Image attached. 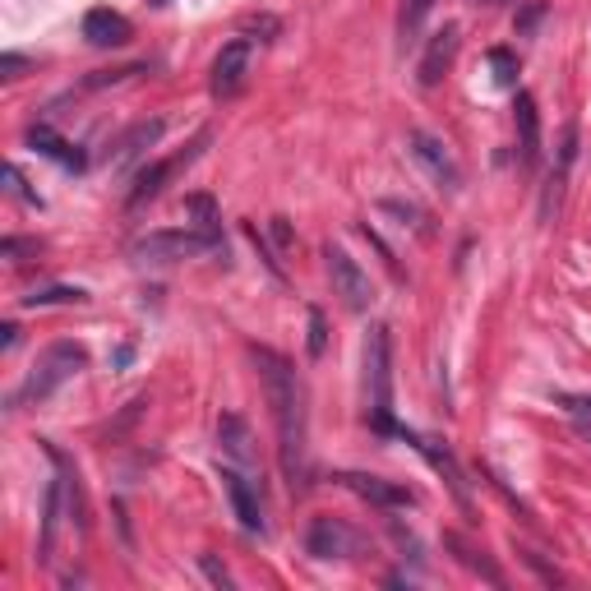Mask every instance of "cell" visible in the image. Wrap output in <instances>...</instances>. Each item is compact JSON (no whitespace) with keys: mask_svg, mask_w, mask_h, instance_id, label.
<instances>
[{"mask_svg":"<svg viewBox=\"0 0 591 591\" xmlns=\"http://www.w3.org/2000/svg\"><path fill=\"white\" fill-rule=\"evenodd\" d=\"M14 338H19V328H14V324L0 328V347H14Z\"/></svg>","mask_w":591,"mask_h":591,"instance_id":"cell-33","label":"cell"},{"mask_svg":"<svg viewBox=\"0 0 591 591\" xmlns=\"http://www.w3.org/2000/svg\"><path fill=\"white\" fill-rule=\"evenodd\" d=\"M134 37V24L125 14L107 10V5H97V10L84 14V42L88 47H125Z\"/></svg>","mask_w":591,"mask_h":591,"instance_id":"cell-16","label":"cell"},{"mask_svg":"<svg viewBox=\"0 0 591 591\" xmlns=\"http://www.w3.org/2000/svg\"><path fill=\"white\" fill-rule=\"evenodd\" d=\"M88 365L84 347H74V342H51L47 356L33 365V374L24 379V388L14 393V407H28V402H47L56 388L65 384V379H74V374Z\"/></svg>","mask_w":591,"mask_h":591,"instance_id":"cell-3","label":"cell"},{"mask_svg":"<svg viewBox=\"0 0 591 591\" xmlns=\"http://www.w3.org/2000/svg\"><path fill=\"white\" fill-rule=\"evenodd\" d=\"M278 19H273V14H254V19H245V33H264V42H273V37H278Z\"/></svg>","mask_w":591,"mask_h":591,"instance_id":"cell-28","label":"cell"},{"mask_svg":"<svg viewBox=\"0 0 591 591\" xmlns=\"http://www.w3.org/2000/svg\"><path fill=\"white\" fill-rule=\"evenodd\" d=\"M47 458L56 462V471H61V485H65V499H70V513L79 527H88V504H84V485H79V471L70 467V458H65L61 448L47 444Z\"/></svg>","mask_w":591,"mask_h":591,"instance_id":"cell-20","label":"cell"},{"mask_svg":"<svg viewBox=\"0 0 591 591\" xmlns=\"http://www.w3.org/2000/svg\"><path fill=\"white\" fill-rule=\"evenodd\" d=\"M222 485H227V499L236 508V518L250 536H264V508H259V495H254V481L241 476L236 467H222Z\"/></svg>","mask_w":591,"mask_h":591,"instance_id":"cell-13","label":"cell"},{"mask_svg":"<svg viewBox=\"0 0 591 591\" xmlns=\"http://www.w3.org/2000/svg\"><path fill=\"white\" fill-rule=\"evenodd\" d=\"M365 384H370V425L379 435H402V425H393V342H388V328H370V338H365Z\"/></svg>","mask_w":591,"mask_h":591,"instance_id":"cell-2","label":"cell"},{"mask_svg":"<svg viewBox=\"0 0 591 591\" xmlns=\"http://www.w3.org/2000/svg\"><path fill=\"white\" fill-rule=\"evenodd\" d=\"M88 291L84 287H42L24 296V310H47V305H84Z\"/></svg>","mask_w":591,"mask_h":591,"instance_id":"cell-22","label":"cell"},{"mask_svg":"<svg viewBox=\"0 0 591 591\" xmlns=\"http://www.w3.org/2000/svg\"><path fill=\"white\" fill-rule=\"evenodd\" d=\"M28 148H37V153H42V157H51V162H61L65 171H84V167H88L84 148H79V144H70L65 134H56L47 121L28 125Z\"/></svg>","mask_w":591,"mask_h":591,"instance_id":"cell-15","label":"cell"},{"mask_svg":"<svg viewBox=\"0 0 591 591\" xmlns=\"http://www.w3.org/2000/svg\"><path fill=\"white\" fill-rule=\"evenodd\" d=\"M185 213H190V227L199 231V236H208V241L218 245L222 259H227V241H222V213H218V204H213V194L194 190L190 199H185Z\"/></svg>","mask_w":591,"mask_h":591,"instance_id":"cell-18","label":"cell"},{"mask_svg":"<svg viewBox=\"0 0 591 591\" xmlns=\"http://www.w3.org/2000/svg\"><path fill=\"white\" fill-rule=\"evenodd\" d=\"M273 241H278L282 250L291 245V227H287V218H273Z\"/></svg>","mask_w":591,"mask_h":591,"instance_id":"cell-32","label":"cell"},{"mask_svg":"<svg viewBox=\"0 0 591 591\" xmlns=\"http://www.w3.org/2000/svg\"><path fill=\"white\" fill-rule=\"evenodd\" d=\"M361 531L347 527L342 518H314L310 531H305V550L314 559H351L361 555Z\"/></svg>","mask_w":591,"mask_h":591,"instance_id":"cell-7","label":"cell"},{"mask_svg":"<svg viewBox=\"0 0 591 591\" xmlns=\"http://www.w3.org/2000/svg\"><path fill=\"white\" fill-rule=\"evenodd\" d=\"M338 485L356 490L365 504H379V508H411L416 504V495H411L407 485H393V481H384V476H365V471H342Z\"/></svg>","mask_w":591,"mask_h":591,"instance_id":"cell-11","label":"cell"},{"mask_svg":"<svg viewBox=\"0 0 591 591\" xmlns=\"http://www.w3.org/2000/svg\"><path fill=\"white\" fill-rule=\"evenodd\" d=\"M199 568L208 573V582H213V587H231V573H227V568H222L213 555H199Z\"/></svg>","mask_w":591,"mask_h":591,"instance_id":"cell-29","label":"cell"},{"mask_svg":"<svg viewBox=\"0 0 591 591\" xmlns=\"http://www.w3.org/2000/svg\"><path fill=\"white\" fill-rule=\"evenodd\" d=\"M324 264H328V278H333V291L342 296V305L356 314H365L374 305V287H370V273H365L356 259H351L342 245H324Z\"/></svg>","mask_w":591,"mask_h":591,"instance_id":"cell-4","label":"cell"},{"mask_svg":"<svg viewBox=\"0 0 591 591\" xmlns=\"http://www.w3.org/2000/svg\"><path fill=\"white\" fill-rule=\"evenodd\" d=\"M250 61H254V42H250V37H231L227 47L218 51V61H213V79H208V93L218 97V102H231V97H241L245 79H250Z\"/></svg>","mask_w":591,"mask_h":591,"instance_id":"cell-6","label":"cell"},{"mask_svg":"<svg viewBox=\"0 0 591 591\" xmlns=\"http://www.w3.org/2000/svg\"><path fill=\"white\" fill-rule=\"evenodd\" d=\"M407 144H411V153H416V162L439 181V190H448V194L462 190V171H458V162H453L444 139H435L430 130H411Z\"/></svg>","mask_w":591,"mask_h":591,"instance_id":"cell-9","label":"cell"},{"mask_svg":"<svg viewBox=\"0 0 591 591\" xmlns=\"http://www.w3.org/2000/svg\"><path fill=\"white\" fill-rule=\"evenodd\" d=\"M481 5H499V0H481Z\"/></svg>","mask_w":591,"mask_h":591,"instance_id":"cell-34","label":"cell"},{"mask_svg":"<svg viewBox=\"0 0 591 591\" xmlns=\"http://www.w3.org/2000/svg\"><path fill=\"white\" fill-rule=\"evenodd\" d=\"M458 37H462L458 24H444L435 37H430V47H425L421 65H416V79H421V88H435L439 79L448 74V65H453V56H458Z\"/></svg>","mask_w":591,"mask_h":591,"instance_id":"cell-12","label":"cell"},{"mask_svg":"<svg viewBox=\"0 0 591 591\" xmlns=\"http://www.w3.org/2000/svg\"><path fill=\"white\" fill-rule=\"evenodd\" d=\"M5 185H10V194H14V199H24L28 208H42V199H37V190H28L24 171L14 167V162H10V167H5Z\"/></svg>","mask_w":591,"mask_h":591,"instance_id":"cell-26","label":"cell"},{"mask_svg":"<svg viewBox=\"0 0 591 591\" xmlns=\"http://www.w3.org/2000/svg\"><path fill=\"white\" fill-rule=\"evenodd\" d=\"M218 444H222V458L227 462H241V467H254V435H250V425L236 416V411H227L218 421Z\"/></svg>","mask_w":591,"mask_h":591,"instance_id":"cell-17","label":"cell"},{"mask_svg":"<svg viewBox=\"0 0 591 591\" xmlns=\"http://www.w3.org/2000/svg\"><path fill=\"white\" fill-rule=\"evenodd\" d=\"M24 56H14V51H10V56H5V61H0V79H19V74H24Z\"/></svg>","mask_w":591,"mask_h":591,"instance_id":"cell-31","label":"cell"},{"mask_svg":"<svg viewBox=\"0 0 591 591\" xmlns=\"http://www.w3.org/2000/svg\"><path fill=\"white\" fill-rule=\"evenodd\" d=\"M541 14H545V5H541V0H536V5H527V14H518V37H527L531 28L541 24Z\"/></svg>","mask_w":591,"mask_h":591,"instance_id":"cell-30","label":"cell"},{"mask_svg":"<svg viewBox=\"0 0 591 591\" xmlns=\"http://www.w3.org/2000/svg\"><path fill=\"white\" fill-rule=\"evenodd\" d=\"M402 439H407V444L416 448V453H421V458L430 462V467H435L439 476H444V485H448V490H453V499H458V508H462V513H467V522H476V508H471V490H467V481H462V467H458V458H453V453H448L444 444H435V439L411 435L407 425H402Z\"/></svg>","mask_w":591,"mask_h":591,"instance_id":"cell-8","label":"cell"},{"mask_svg":"<svg viewBox=\"0 0 591 591\" xmlns=\"http://www.w3.org/2000/svg\"><path fill=\"white\" fill-rule=\"evenodd\" d=\"M204 144H208V134H199V139H194L185 153H176V157H167V162H153V167L139 171V181H134V190H130V208H144L148 199H157V194L171 185V176H176V171H185L194 157H199V148H204Z\"/></svg>","mask_w":591,"mask_h":591,"instance_id":"cell-10","label":"cell"},{"mask_svg":"<svg viewBox=\"0 0 591 591\" xmlns=\"http://www.w3.org/2000/svg\"><path fill=\"white\" fill-rule=\"evenodd\" d=\"M153 5H167V0H153Z\"/></svg>","mask_w":591,"mask_h":591,"instance_id":"cell-35","label":"cell"},{"mask_svg":"<svg viewBox=\"0 0 591 591\" xmlns=\"http://www.w3.org/2000/svg\"><path fill=\"white\" fill-rule=\"evenodd\" d=\"M162 130H167V121H139L125 139H116V148H111V167H130L134 157H144L148 148L162 139Z\"/></svg>","mask_w":591,"mask_h":591,"instance_id":"cell-19","label":"cell"},{"mask_svg":"<svg viewBox=\"0 0 591 591\" xmlns=\"http://www.w3.org/2000/svg\"><path fill=\"white\" fill-rule=\"evenodd\" d=\"M485 61H490V70H495V84L499 88H518V56L508 47H490L485 51Z\"/></svg>","mask_w":591,"mask_h":591,"instance_id":"cell-24","label":"cell"},{"mask_svg":"<svg viewBox=\"0 0 591 591\" xmlns=\"http://www.w3.org/2000/svg\"><path fill=\"white\" fill-rule=\"evenodd\" d=\"M444 541H448V550H458V559H462L467 568H481V573H485L490 582H495V587L504 582V578H499V568H495V564H485V559H476V550H467V545H462L458 536H444Z\"/></svg>","mask_w":591,"mask_h":591,"instance_id":"cell-25","label":"cell"},{"mask_svg":"<svg viewBox=\"0 0 591 591\" xmlns=\"http://www.w3.org/2000/svg\"><path fill=\"white\" fill-rule=\"evenodd\" d=\"M435 10V0H407L402 5V14H398V37H402V47H411L416 42V33H421V24H425V14Z\"/></svg>","mask_w":591,"mask_h":591,"instance_id":"cell-23","label":"cell"},{"mask_svg":"<svg viewBox=\"0 0 591 591\" xmlns=\"http://www.w3.org/2000/svg\"><path fill=\"white\" fill-rule=\"evenodd\" d=\"M190 254H218V245L199 236L194 227L185 231H153L144 241H134V259L144 264H171V259H190Z\"/></svg>","mask_w":591,"mask_h":591,"instance_id":"cell-5","label":"cell"},{"mask_svg":"<svg viewBox=\"0 0 591 591\" xmlns=\"http://www.w3.org/2000/svg\"><path fill=\"white\" fill-rule=\"evenodd\" d=\"M254 365H259V384L264 398L273 407V425H278V462L291 490H305L310 481V462H305V388L296 379L287 356H278L273 347H250Z\"/></svg>","mask_w":591,"mask_h":591,"instance_id":"cell-1","label":"cell"},{"mask_svg":"<svg viewBox=\"0 0 591 591\" xmlns=\"http://www.w3.org/2000/svg\"><path fill=\"white\" fill-rule=\"evenodd\" d=\"M61 495H65V485L61 476L47 485V504H42V545H37V559L47 564L51 550H56V522H61Z\"/></svg>","mask_w":591,"mask_h":591,"instance_id":"cell-21","label":"cell"},{"mask_svg":"<svg viewBox=\"0 0 591 591\" xmlns=\"http://www.w3.org/2000/svg\"><path fill=\"white\" fill-rule=\"evenodd\" d=\"M324 342H328V328H324V314L310 310V356L319 361L324 356Z\"/></svg>","mask_w":591,"mask_h":591,"instance_id":"cell-27","label":"cell"},{"mask_svg":"<svg viewBox=\"0 0 591 591\" xmlns=\"http://www.w3.org/2000/svg\"><path fill=\"white\" fill-rule=\"evenodd\" d=\"M513 116H518L522 167L536 171L541 167V111H536V97H531L527 88H518V97H513Z\"/></svg>","mask_w":591,"mask_h":591,"instance_id":"cell-14","label":"cell"}]
</instances>
